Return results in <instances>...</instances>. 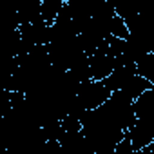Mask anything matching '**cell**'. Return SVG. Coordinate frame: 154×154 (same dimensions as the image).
<instances>
[{
  "label": "cell",
  "mask_w": 154,
  "mask_h": 154,
  "mask_svg": "<svg viewBox=\"0 0 154 154\" xmlns=\"http://www.w3.org/2000/svg\"><path fill=\"white\" fill-rule=\"evenodd\" d=\"M111 36L120 38V40H129V36H131V31H129L127 22L122 17H118V15L111 22Z\"/></svg>",
  "instance_id": "3957f363"
},
{
  "label": "cell",
  "mask_w": 154,
  "mask_h": 154,
  "mask_svg": "<svg viewBox=\"0 0 154 154\" xmlns=\"http://www.w3.org/2000/svg\"><path fill=\"white\" fill-rule=\"evenodd\" d=\"M76 96H78L80 103L85 107V111H94L100 109L103 103H107V100L112 96V91L105 85V82L89 80L78 87Z\"/></svg>",
  "instance_id": "6da1fadb"
},
{
  "label": "cell",
  "mask_w": 154,
  "mask_h": 154,
  "mask_svg": "<svg viewBox=\"0 0 154 154\" xmlns=\"http://www.w3.org/2000/svg\"><path fill=\"white\" fill-rule=\"evenodd\" d=\"M134 112L138 120L154 118V89H149L147 93L134 100Z\"/></svg>",
  "instance_id": "7a4b0ae2"
}]
</instances>
